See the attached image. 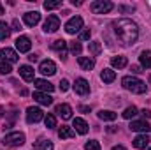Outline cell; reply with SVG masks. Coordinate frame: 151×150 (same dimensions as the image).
I'll return each instance as SVG.
<instances>
[{
    "label": "cell",
    "mask_w": 151,
    "mask_h": 150,
    "mask_svg": "<svg viewBox=\"0 0 151 150\" xmlns=\"http://www.w3.org/2000/svg\"><path fill=\"white\" fill-rule=\"evenodd\" d=\"M34 83H35V87L39 88V92H53L55 90V85H51L46 79H34Z\"/></svg>",
    "instance_id": "obj_17"
},
{
    "label": "cell",
    "mask_w": 151,
    "mask_h": 150,
    "mask_svg": "<svg viewBox=\"0 0 151 150\" xmlns=\"http://www.w3.org/2000/svg\"><path fill=\"white\" fill-rule=\"evenodd\" d=\"M150 83H151V76H150Z\"/></svg>",
    "instance_id": "obj_48"
},
{
    "label": "cell",
    "mask_w": 151,
    "mask_h": 150,
    "mask_svg": "<svg viewBox=\"0 0 151 150\" xmlns=\"http://www.w3.org/2000/svg\"><path fill=\"white\" fill-rule=\"evenodd\" d=\"M132 73H134V74H139V73H142V71H141L139 66H132Z\"/></svg>",
    "instance_id": "obj_40"
},
{
    "label": "cell",
    "mask_w": 151,
    "mask_h": 150,
    "mask_svg": "<svg viewBox=\"0 0 151 150\" xmlns=\"http://www.w3.org/2000/svg\"><path fill=\"white\" fill-rule=\"evenodd\" d=\"M35 149L37 150H53V143L49 140H39L35 143Z\"/></svg>",
    "instance_id": "obj_28"
},
{
    "label": "cell",
    "mask_w": 151,
    "mask_h": 150,
    "mask_svg": "<svg viewBox=\"0 0 151 150\" xmlns=\"http://www.w3.org/2000/svg\"><path fill=\"white\" fill-rule=\"evenodd\" d=\"M118 11H119V12H132V11H134V7H127V5H119V7H118Z\"/></svg>",
    "instance_id": "obj_39"
},
{
    "label": "cell",
    "mask_w": 151,
    "mask_h": 150,
    "mask_svg": "<svg viewBox=\"0 0 151 150\" xmlns=\"http://www.w3.org/2000/svg\"><path fill=\"white\" fill-rule=\"evenodd\" d=\"M44 124H46V127H47V129H53V127H56V118H55V115L47 113V115L44 117Z\"/></svg>",
    "instance_id": "obj_29"
},
{
    "label": "cell",
    "mask_w": 151,
    "mask_h": 150,
    "mask_svg": "<svg viewBox=\"0 0 151 150\" xmlns=\"http://www.w3.org/2000/svg\"><path fill=\"white\" fill-rule=\"evenodd\" d=\"M148 150H151V149H148Z\"/></svg>",
    "instance_id": "obj_49"
},
{
    "label": "cell",
    "mask_w": 151,
    "mask_h": 150,
    "mask_svg": "<svg viewBox=\"0 0 151 150\" xmlns=\"http://www.w3.org/2000/svg\"><path fill=\"white\" fill-rule=\"evenodd\" d=\"M34 99L37 101L39 104H42V106H49L51 103H53V97L51 95H47V94H44V92H34Z\"/></svg>",
    "instance_id": "obj_13"
},
{
    "label": "cell",
    "mask_w": 151,
    "mask_h": 150,
    "mask_svg": "<svg viewBox=\"0 0 151 150\" xmlns=\"http://www.w3.org/2000/svg\"><path fill=\"white\" fill-rule=\"evenodd\" d=\"M81 28H83V18H81V16L70 18V20L67 21V25H65V32H67V34H76V32H79Z\"/></svg>",
    "instance_id": "obj_6"
},
{
    "label": "cell",
    "mask_w": 151,
    "mask_h": 150,
    "mask_svg": "<svg viewBox=\"0 0 151 150\" xmlns=\"http://www.w3.org/2000/svg\"><path fill=\"white\" fill-rule=\"evenodd\" d=\"M111 64H113V67H116V69H123V67H127L128 60H127V57L118 55V57H113L111 58Z\"/></svg>",
    "instance_id": "obj_21"
},
{
    "label": "cell",
    "mask_w": 151,
    "mask_h": 150,
    "mask_svg": "<svg viewBox=\"0 0 151 150\" xmlns=\"http://www.w3.org/2000/svg\"><path fill=\"white\" fill-rule=\"evenodd\" d=\"M88 51H90L93 57L100 55V51H102V46H100V42H99V41H93V42H90V44H88Z\"/></svg>",
    "instance_id": "obj_25"
},
{
    "label": "cell",
    "mask_w": 151,
    "mask_h": 150,
    "mask_svg": "<svg viewBox=\"0 0 151 150\" xmlns=\"http://www.w3.org/2000/svg\"><path fill=\"white\" fill-rule=\"evenodd\" d=\"M74 127L79 134H86L88 133V124L83 118H74Z\"/></svg>",
    "instance_id": "obj_22"
},
{
    "label": "cell",
    "mask_w": 151,
    "mask_h": 150,
    "mask_svg": "<svg viewBox=\"0 0 151 150\" xmlns=\"http://www.w3.org/2000/svg\"><path fill=\"white\" fill-rule=\"evenodd\" d=\"M69 87H70V85H69V81H67V79H62V81H60V90H62V92H67V90H69Z\"/></svg>",
    "instance_id": "obj_36"
},
{
    "label": "cell",
    "mask_w": 151,
    "mask_h": 150,
    "mask_svg": "<svg viewBox=\"0 0 151 150\" xmlns=\"http://www.w3.org/2000/svg\"><path fill=\"white\" fill-rule=\"evenodd\" d=\"M11 30L12 28H9V25L5 23V21H0V41H4V39H7L11 36Z\"/></svg>",
    "instance_id": "obj_27"
},
{
    "label": "cell",
    "mask_w": 151,
    "mask_h": 150,
    "mask_svg": "<svg viewBox=\"0 0 151 150\" xmlns=\"http://www.w3.org/2000/svg\"><path fill=\"white\" fill-rule=\"evenodd\" d=\"M60 57H62V58L65 60V58H67V51H62V53H60Z\"/></svg>",
    "instance_id": "obj_45"
},
{
    "label": "cell",
    "mask_w": 151,
    "mask_h": 150,
    "mask_svg": "<svg viewBox=\"0 0 151 150\" xmlns=\"http://www.w3.org/2000/svg\"><path fill=\"white\" fill-rule=\"evenodd\" d=\"M56 113H58L63 120L72 118V108H70L69 104H58V106H56Z\"/></svg>",
    "instance_id": "obj_15"
},
{
    "label": "cell",
    "mask_w": 151,
    "mask_h": 150,
    "mask_svg": "<svg viewBox=\"0 0 151 150\" xmlns=\"http://www.w3.org/2000/svg\"><path fill=\"white\" fill-rule=\"evenodd\" d=\"M0 58L4 60V62H18L19 60V57H18V53L14 51V50H11V48H2L0 50Z\"/></svg>",
    "instance_id": "obj_8"
},
{
    "label": "cell",
    "mask_w": 151,
    "mask_h": 150,
    "mask_svg": "<svg viewBox=\"0 0 151 150\" xmlns=\"http://www.w3.org/2000/svg\"><path fill=\"white\" fill-rule=\"evenodd\" d=\"M70 51H72L74 55H79V53H81V44H79V42H72V44H70Z\"/></svg>",
    "instance_id": "obj_35"
},
{
    "label": "cell",
    "mask_w": 151,
    "mask_h": 150,
    "mask_svg": "<svg viewBox=\"0 0 151 150\" xmlns=\"http://www.w3.org/2000/svg\"><path fill=\"white\" fill-rule=\"evenodd\" d=\"M113 150H127V149H125V147H121V145H116Z\"/></svg>",
    "instance_id": "obj_44"
},
{
    "label": "cell",
    "mask_w": 151,
    "mask_h": 150,
    "mask_svg": "<svg viewBox=\"0 0 151 150\" xmlns=\"http://www.w3.org/2000/svg\"><path fill=\"white\" fill-rule=\"evenodd\" d=\"M58 136L62 138V140H70V138H74L76 133L70 129V127H67V125H62L60 129H58Z\"/></svg>",
    "instance_id": "obj_20"
},
{
    "label": "cell",
    "mask_w": 151,
    "mask_h": 150,
    "mask_svg": "<svg viewBox=\"0 0 151 150\" xmlns=\"http://www.w3.org/2000/svg\"><path fill=\"white\" fill-rule=\"evenodd\" d=\"M16 48H18L21 53H27V51H30L32 42H30V39L27 37V36H19V37L16 39Z\"/></svg>",
    "instance_id": "obj_11"
},
{
    "label": "cell",
    "mask_w": 151,
    "mask_h": 150,
    "mask_svg": "<svg viewBox=\"0 0 151 150\" xmlns=\"http://www.w3.org/2000/svg\"><path fill=\"white\" fill-rule=\"evenodd\" d=\"M100 78H102L104 83H113L114 79H116V73H114L113 69H104L100 73Z\"/></svg>",
    "instance_id": "obj_23"
},
{
    "label": "cell",
    "mask_w": 151,
    "mask_h": 150,
    "mask_svg": "<svg viewBox=\"0 0 151 150\" xmlns=\"http://www.w3.org/2000/svg\"><path fill=\"white\" fill-rule=\"evenodd\" d=\"M2 115H4V108H0V117H2Z\"/></svg>",
    "instance_id": "obj_47"
},
{
    "label": "cell",
    "mask_w": 151,
    "mask_h": 150,
    "mask_svg": "<svg viewBox=\"0 0 151 150\" xmlns=\"http://www.w3.org/2000/svg\"><path fill=\"white\" fill-rule=\"evenodd\" d=\"M139 62H141V66H142V67L151 69V51H142V53H141V57H139Z\"/></svg>",
    "instance_id": "obj_24"
},
{
    "label": "cell",
    "mask_w": 151,
    "mask_h": 150,
    "mask_svg": "<svg viewBox=\"0 0 151 150\" xmlns=\"http://www.w3.org/2000/svg\"><path fill=\"white\" fill-rule=\"evenodd\" d=\"M39 71H40L42 74H46V76H53L55 73H56V66H55L53 60H42L40 66H39Z\"/></svg>",
    "instance_id": "obj_9"
},
{
    "label": "cell",
    "mask_w": 151,
    "mask_h": 150,
    "mask_svg": "<svg viewBox=\"0 0 151 150\" xmlns=\"http://www.w3.org/2000/svg\"><path fill=\"white\" fill-rule=\"evenodd\" d=\"M113 7H114L113 2H109V0H97V2H93V4L90 5V9H91L93 14H106V12H109Z\"/></svg>",
    "instance_id": "obj_4"
},
{
    "label": "cell",
    "mask_w": 151,
    "mask_h": 150,
    "mask_svg": "<svg viewBox=\"0 0 151 150\" xmlns=\"http://www.w3.org/2000/svg\"><path fill=\"white\" fill-rule=\"evenodd\" d=\"M12 69H11V66L7 64V62H0V74H9Z\"/></svg>",
    "instance_id": "obj_34"
},
{
    "label": "cell",
    "mask_w": 151,
    "mask_h": 150,
    "mask_svg": "<svg viewBox=\"0 0 151 150\" xmlns=\"http://www.w3.org/2000/svg\"><path fill=\"white\" fill-rule=\"evenodd\" d=\"M99 118H100V120L113 122V120H116V113H114V111H109V110H102V111H99Z\"/></svg>",
    "instance_id": "obj_26"
},
{
    "label": "cell",
    "mask_w": 151,
    "mask_h": 150,
    "mask_svg": "<svg viewBox=\"0 0 151 150\" xmlns=\"http://www.w3.org/2000/svg\"><path fill=\"white\" fill-rule=\"evenodd\" d=\"M77 62H79L81 69H84V71H91V69L95 67V60H93L91 57H79Z\"/></svg>",
    "instance_id": "obj_16"
},
{
    "label": "cell",
    "mask_w": 151,
    "mask_h": 150,
    "mask_svg": "<svg viewBox=\"0 0 151 150\" xmlns=\"http://www.w3.org/2000/svg\"><path fill=\"white\" fill-rule=\"evenodd\" d=\"M113 27L118 39H119V42L125 44V46L134 44L137 41V37H139V28H137V25L132 20H127V18L116 20V21H113Z\"/></svg>",
    "instance_id": "obj_1"
},
{
    "label": "cell",
    "mask_w": 151,
    "mask_h": 150,
    "mask_svg": "<svg viewBox=\"0 0 151 150\" xmlns=\"http://www.w3.org/2000/svg\"><path fill=\"white\" fill-rule=\"evenodd\" d=\"M62 5V0H51V2H44V9L46 11H53V9H56V7H60Z\"/></svg>",
    "instance_id": "obj_32"
},
{
    "label": "cell",
    "mask_w": 151,
    "mask_h": 150,
    "mask_svg": "<svg viewBox=\"0 0 151 150\" xmlns=\"http://www.w3.org/2000/svg\"><path fill=\"white\" fill-rule=\"evenodd\" d=\"M90 37H91V30H83L81 32V39L83 41H90Z\"/></svg>",
    "instance_id": "obj_37"
},
{
    "label": "cell",
    "mask_w": 151,
    "mask_h": 150,
    "mask_svg": "<svg viewBox=\"0 0 151 150\" xmlns=\"http://www.w3.org/2000/svg\"><path fill=\"white\" fill-rule=\"evenodd\" d=\"M4 14V7H2V4H0V16Z\"/></svg>",
    "instance_id": "obj_46"
},
{
    "label": "cell",
    "mask_w": 151,
    "mask_h": 150,
    "mask_svg": "<svg viewBox=\"0 0 151 150\" xmlns=\"http://www.w3.org/2000/svg\"><path fill=\"white\" fill-rule=\"evenodd\" d=\"M65 46H67V42H65L63 39H58V41H55V42L51 44V48H53V50H56V51H60V53H62V51H65Z\"/></svg>",
    "instance_id": "obj_31"
},
{
    "label": "cell",
    "mask_w": 151,
    "mask_h": 150,
    "mask_svg": "<svg viewBox=\"0 0 151 150\" xmlns=\"http://www.w3.org/2000/svg\"><path fill=\"white\" fill-rule=\"evenodd\" d=\"M148 143H150V138H148L146 134H141V136H137V138L132 141V145H134L135 149H141V150L146 149V147H148Z\"/></svg>",
    "instance_id": "obj_18"
},
{
    "label": "cell",
    "mask_w": 151,
    "mask_h": 150,
    "mask_svg": "<svg viewBox=\"0 0 151 150\" xmlns=\"http://www.w3.org/2000/svg\"><path fill=\"white\" fill-rule=\"evenodd\" d=\"M121 115H123V118L130 120V118H134V117L137 115V108H135V106H128V108H127L125 111L121 113Z\"/></svg>",
    "instance_id": "obj_30"
},
{
    "label": "cell",
    "mask_w": 151,
    "mask_h": 150,
    "mask_svg": "<svg viewBox=\"0 0 151 150\" xmlns=\"http://www.w3.org/2000/svg\"><path fill=\"white\" fill-rule=\"evenodd\" d=\"M28 60H30V62H37V55H35V53L28 55Z\"/></svg>",
    "instance_id": "obj_41"
},
{
    "label": "cell",
    "mask_w": 151,
    "mask_h": 150,
    "mask_svg": "<svg viewBox=\"0 0 151 150\" xmlns=\"http://www.w3.org/2000/svg\"><path fill=\"white\" fill-rule=\"evenodd\" d=\"M23 21L28 25V27H35L39 21H40V14H39L37 11H32V12H27L25 16H23Z\"/></svg>",
    "instance_id": "obj_12"
},
{
    "label": "cell",
    "mask_w": 151,
    "mask_h": 150,
    "mask_svg": "<svg viewBox=\"0 0 151 150\" xmlns=\"http://www.w3.org/2000/svg\"><path fill=\"white\" fill-rule=\"evenodd\" d=\"M79 110H81V111H83V113H88V111H90V108H88V106H81Z\"/></svg>",
    "instance_id": "obj_43"
},
{
    "label": "cell",
    "mask_w": 151,
    "mask_h": 150,
    "mask_svg": "<svg viewBox=\"0 0 151 150\" xmlns=\"http://www.w3.org/2000/svg\"><path fill=\"white\" fill-rule=\"evenodd\" d=\"M74 90H76V94H79V95H86L90 92V85H88V81L84 78H77L74 83Z\"/></svg>",
    "instance_id": "obj_10"
},
{
    "label": "cell",
    "mask_w": 151,
    "mask_h": 150,
    "mask_svg": "<svg viewBox=\"0 0 151 150\" xmlns=\"http://www.w3.org/2000/svg\"><path fill=\"white\" fill-rule=\"evenodd\" d=\"M84 149L86 150H100V143L95 141V140H91V141H88V143L84 145Z\"/></svg>",
    "instance_id": "obj_33"
},
{
    "label": "cell",
    "mask_w": 151,
    "mask_h": 150,
    "mask_svg": "<svg viewBox=\"0 0 151 150\" xmlns=\"http://www.w3.org/2000/svg\"><path fill=\"white\" fill-rule=\"evenodd\" d=\"M130 129H132V131H141V133H148L151 127H150V124H148L146 120H134V122L130 124Z\"/></svg>",
    "instance_id": "obj_14"
},
{
    "label": "cell",
    "mask_w": 151,
    "mask_h": 150,
    "mask_svg": "<svg viewBox=\"0 0 151 150\" xmlns=\"http://www.w3.org/2000/svg\"><path fill=\"white\" fill-rule=\"evenodd\" d=\"M25 143V134L23 133H9L4 138V145L12 149V147H21Z\"/></svg>",
    "instance_id": "obj_3"
},
{
    "label": "cell",
    "mask_w": 151,
    "mask_h": 150,
    "mask_svg": "<svg viewBox=\"0 0 151 150\" xmlns=\"http://www.w3.org/2000/svg\"><path fill=\"white\" fill-rule=\"evenodd\" d=\"M58 28H60V18H58L56 14L47 16V20L44 21V32H46V34H53V32H56Z\"/></svg>",
    "instance_id": "obj_5"
},
{
    "label": "cell",
    "mask_w": 151,
    "mask_h": 150,
    "mask_svg": "<svg viewBox=\"0 0 151 150\" xmlns=\"http://www.w3.org/2000/svg\"><path fill=\"white\" fill-rule=\"evenodd\" d=\"M141 113H142V115H144L146 118H151V111H150V110H142Z\"/></svg>",
    "instance_id": "obj_42"
},
{
    "label": "cell",
    "mask_w": 151,
    "mask_h": 150,
    "mask_svg": "<svg viewBox=\"0 0 151 150\" xmlns=\"http://www.w3.org/2000/svg\"><path fill=\"white\" fill-rule=\"evenodd\" d=\"M121 85H123L127 90L134 92V94H144V92H146V83L141 81V79L135 78V76H125V78L121 79Z\"/></svg>",
    "instance_id": "obj_2"
},
{
    "label": "cell",
    "mask_w": 151,
    "mask_h": 150,
    "mask_svg": "<svg viewBox=\"0 0 151 150\" xmlns=\"http://www.w3.org/2000/svg\"><path fill=\"white\" fill-rule=\"evenodd\" d=\"M19 74L25 81H34V69L30 66H21L19 67Z\"/></svg>",
    "instance_id": "obj_19"
},
{
    "label": "cell",
    "mask_w": 151,
    "mask_h": 150,
    "mask_svg": "<svg viewBox=\"0 0 151 150\" xmlns=\"http://www.w3.org/2000/svg\"><path fill=\"white\" fill-rule=\"evenodd\" d=\"M44 118V113L40 108H35V106H30L28 110H27V120H28V124H37Z\"/></svg>",
    "instance_id": "obj_7"
},
{
    "label": "cell",
    "mask_w": 151,
    "mask_h": 150,
    "mask_svg": "<svg viewBox=\"0 0 151 150\" xmlns=\"http://www.w3.org/2000/svg\"><path fill=\"white\" fill-rule=\"evenodd\" d=\"M12 30H14V32H19V30H23V28H21V23H19V20H14V21H12Z\"/></svg>",
    "instance_id": "obj_38"
}]
</instances>
